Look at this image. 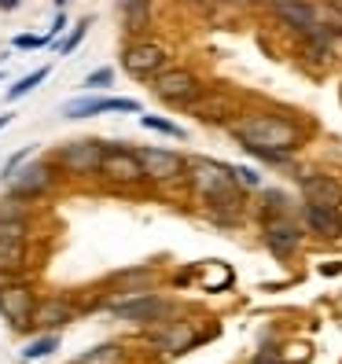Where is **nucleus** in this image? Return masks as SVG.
<instances>
[{"label":"nucleus","mask_w":342,"mask_h":364,"mask_svg":"<svg viewBox=\"0 0 342 364\" xmlns=\"http://www.w3.org/2000/svg\"><path fill=\"white\" fill-rule=\"evenodd\" d=\"M188 181L191 191L206 203L210 218L218 225H236L243 213V191L236 169L213 159H188Z\"/></svg>","instance_id":"obj_1"},{"label":"nucleus","mask_w":342,"mask_h":364,"mask_svg":"<svg viewBox=\"0 0 342 364\" xmlns=\"http://www.w3.org/2000/svg\"><path fill=\"white\" fill-rule=\"evenodd\" d=\"M232 136H236L247 151H284L294 155L302 147V125L284 118V114H272V111H250L232 118Z\"/></svg>","instance_id":"obj_2"},{"label":"nucleus","mask_w":342,"mask_h":364,"mask_svg":"<svg viewBox=\"0 0 342 364\" xmlns=\"http://www.w3.org/2000/svg\"><path fill=\"white\" fill-rule=\"evenodd\" d=\"M272 15L280 18L284 26H291L302 41H316V37H331V26L320 23V11L309 0H269Z\"/></svg>","instance_id":"obj_3"},{"label":"nucleus","mask_w":342,"mask_h":364,"mask_svg":"<svg viewBox=\"0 0 342 364\" xmlns=\"http://www.w3.org/2000/svg\"><path fill=\"white\" fill-rule=\"evenodd\" d=\"M33 313H37L33 287L23 280H11V276H0V316L11 328H26V324H33Z\"/></svg>","instance_id":"obj_4"},{"label":"nucleus","mask_w":342,"mask_h":364,"mask_svg":"<svg viewBox=\"0 0 342 364\" xmlns=\"http://www.w3.org/2000/svg\"><path fill=\"white\" fill-rule=\"evenodd\" d=\"M100 173L118 184V188H129V184H140L147 173H144V162H140V151L137 147H125V144H107V155H103V166Z\"/></svg>","instance_id":"obj_5"},{"label":"nucleus","mask_w":342,"mask_h":364,"mask_svg":"<svg viewBox=\"0 0 342 364\" xmlns=\"http://www.w3.org/2000/svg\"><path fill=\"white\" fill-rule=\"evenodd\" d=\"M151 92L169 107H191L203 96V85L191 70H162L159 77H151Z\"/></svg>","instance_id":"obj_6"},{"label":"nucleus","mask_w":342,"mask_h":364,"mask_svg":"<svg viewBox=\"0 0 342 364\" xmlns=\"http://www.w3.org/2000/svg\"><path fill=\"white\" fill-rule=\"evenodd\" d=\"M166 59H169V52H166L162 45H155V41H140V45L125 48L122 67H125V74H133L137 81H151V77L162 74Z\"/></svg>","instance_id":"obj_7"},{"label":"nucleus","mask_w":342,"mask_h":364,"mask_svg":"<svg viewBox=\"0 0 342 364\" xmlns=\"http://www.w3.org/2000/svg\"><path fill=\"white\" fill-rule=\"evenodd\" d=\"M103 155H107V144H100V140H74L67 147H59V166L70 169V173H78V177H89V173H100Z\"/></svg>","instance_id":"obj_8"},{"label":"nucleus","mask_w":342,"mask_h":364,"mask_svg":"<svg viewBox=\"0 0 342 364\" xmlns=\"http://www.w3.org/2000/svg\"><path fill=\"white\" fill-rule=\"evenodd\" d=\"M111 313L118 320H129V324H155V320H166L169 313H173V306L159 294H137V298H129V302H114Z\"/></svg>","instance_id":"obj_9"},{"label":"nucleus","mask_w":342,"mask_h":364,"mask_svg":"<svg viewBox=\"0 0 342 364\" xmlns=\"http://www.w3.org/2000/svg\"><path fill=\"white\" fill-rule=\"evenodd\" d=\"M111 111H125V114H137L140 103L129 96H81L63 103V114L67 118H96V114H111Z\"/></svg>","instance_id":"obj_10"},{"label":"nucleus","mask_w":342,"mask_h":364,"mask_svg":"<svg viewBox=\"0 0 342 364\" xmlns=\"http://www.w3.org/2000/svg\"><path fill=\"white\" fill-rule=\"evenodd\" d=\"M265 247L276 254V258H291V254L302 247V225H298L291 213L265 218Z\"/></svg>","instance_id":"obj_11"},{"label":"nucleus","mask_w":342,"mask_h":364,"mask_svg":"<svg viewBox=\"0 0 342 364\" xmlns=\"http://www.w3.org/2000/svg\"><path fill=\"white\" fill-rule=\"evenodd\" d=\"M137 151H140L147 181H173V177L188 173V159L177 151H166V147H137Z\"/></svg>","instance_id":"obj_12"},{"label":"nucleus","mask_w":342,"mask_h":364,"mask_svg":"<svg viewBox=\"0 0 342 364\" xmlns=\"http://www.w3.org/2000/svg\"><path fill=\"white\" fill-rule=\"evenodd\" d=\"M199 331L191 320H166V324L155 331V346L162 353H188V350H196L199 346Z\"/></svg>","instance_id":"obj_13"},{"label":"nucleus","mask_w":342,"mask_h":364,"mask_svg":"<svg viewBox=\"0 0 342 364\" xmlns=\"http://www.w3.org/2000/svg\"><path fill=\"white\" fill-rule=\"evenodd\" d=\"M298 188H302L306 203L342 210V181L338 177H331V173H306L302 181H298Z\"/></svg>","instance_id":"obj_14"},{"label":"nucleus","mask_w":342,"mask_h":364,"mask_svg":"<svg viewBox=\"0 0 342 364\" xmlns=\"http://www.w3.org/2000/svg\"><path fill=\"white\" fill-rule=\"evenodd\" d=\"M8 184H11V196L33 199V196H45V191L52 188V173H48V166L30 162L23 169H15V173H8Z\"/></svg>","instance_id":"obj_15"},{"label":"nucleus","mask_w":342,"mask_h":364,"mask_svg":"<svg viewBox=\"0 0 342 364\" xmlns=\"http://www.w3.org/2000/svg\"><path fill=\"white\" fill-rule=\"evenodd\" d=\"M302 218H306V228L316 232V235H324V240L342 235V210H335V206H313V203H306Z\"/></svg>","instance_id":"obj_16"},{"label":"nucleus","mask_w":342,"mask_h":364,"mask_svg":"<svg viewBox=\"0 0 342 364\" xmlns=\"http://www.w3.org/2000/svg\"><path fill=\"white\" fill-rule=\"evenodd\" d=\"M188 111L199 122H225L228 114H236V100H232L228 92H203Z\"/></svg>","instance_id":"obj_17"},{"label":"nucleus","mask_w":342,"mask_h":364,"mask_svg":"<svg viewBox=\"0 0 342 364\" xmlns=\"http://www.w3.org/2000/svg\"><path fill=\"white\" fill-rule=\"evenodd\" d=\"M67 320H74V306L63 302V298H45L37 302V313H33V328H45V331H55L63 328Z\"/></svg>","instance_id":"obj_18"},{"label":"nucleus","mask_w":342,"mask_h":364,"mask_svg":"<svg viewBox=\"0 0 342 364\" xmlns=\"http://www.w3.org/2000/svg\"><path fill=\"white\" fill-rule=\"evenodd\" d=\"M23 265H26L23 235H4V232H0V276H15Z\"/></svg>","instance_id":"obj_19"},{"label":"nucleus","mask_w":342,"mask_h":364,"mask_svg":"<svg viewBox=\"0 0 342 364\" xmlns=\"http://www.w3.org/2000/svg\"><path fill=\"white\" fill-rule=\"evenodd\" d=\"M122 346L118 342H103V346H96V350H89V353H81L78 357V364H122Z\"/></svg>","instance_id":"obj_20"},{"label":"nucleus","mask_w":342,"mask_h":364,"mask_svg":"<svg viewBox=\"0 0 342 364\" xmlns=\"http://www.w3.org/2000/svg\"><path fill=\"white\" fill-rule=\"evenodd\" d=\"M55 350H59V335H55V331H48V335H41V338L26 342L23 357H26V360H45V357H52Z\"/></svg>","instance_id":"obj_21"},{"label":"nucleus","mask_w":342,"mask_h":364,"mask_svg":"<svg viewBox=\"0 0 342 364\" xmlns=\"http://www.w3.org/2000/svg\"><path fill=\"white\" fill-rule=\"evenodd\" d=\"M48 74H52L48 67H37L33 74H26L23 81H15V85H11V89H8V100H23V96H26V92H33V89H37V85L45 81Z\"/></svg>","instance_id":"obj_22"},{"label":"nucleus","mask_w":342,"mask_h":364,"mask_svg":"<svg viewBox=\"0 0 342 364\" xmlns=\"http://www.w3.org/2000/svg\"><path fill=\"white\" fill-rule=\"evenodd\" d=\"M122 11H125L129 30H140L147 23V0H122Z\"/></svg>","instance_id":"obj_23"},{"label":"nucleus","mask_w":342,"mask_h":364,"mask_svg":"<svg viewBox=\"0 0 342 364\" xmlns=\"http://www.w3.org/2000/svg\"><path fill=\"white\" fill-rule=\"evenodd\" d=\"M140 125H144V129H155V133H166V136H177V140H184V129H181V125L166 122V118H155V114H140Z\"/></svg>","instance_id":"obj_24"},{"label":"nucleus","mask_w":342,"mask_h":364,"mask_svg":"<svg viewBox=\"0 0 342 364\" xmlns=\"http://www.w3.org/2000/svg\"><path fill=\"white\" fill-rule=\"evenodd\" d=\"M118 284H122V287H129V291H137L140 284H151V269H129V272H122V276H118Z\"/></svg>","instance_id":"obj_25"},{"label":"nucleus","mask_w":342,"mask_h":364,"mask_svg":"<svg viewBox=\"0 0 342 364\" xmlns=\"http://www.w3.org/2000/svg\"><path fill=\"white\" fill-rule=\"evenodd\" d=\"M287 213V196L284 191H265V218H280Z\"/></svg>","instance_id":"obj_26"},{"label":"nucleus","mask_w":342,"mask_h":364,"mask_svg":"<svg viewBox=\"0 0 342 364\" xmlns=\"http://www.w3.org/2000/svg\"><path fill=\"white\" fill-rule=\"evenodd\" d=\"M85 30H89V18H85V23H78L70 33H67V41H63V45H59V55H70L78 45H81V37H85Z\"/></svg>","instance_id":"obj_27"},{"label":"nucleus","mask_w":342,"mask_h":364,"mask_svg":"<svg viewBox=\"0 0 342 364\" xmlns=\"http://www.w3.org/2000/svg\"><path fill=\"white\" fill-rule=\"evenodd\" d=\"M114 81V70L111 67H103V70H92L89 77H85V85H89V89H107V85Z\"/></svg>","instance_id":"obj_28"},{"label":"nucleus","mask_w":342,"mask_h":364,"mask_svg":"<svg viewBox=\"0 0 342 364\" xmlns=\"http://www.w3.org/2000/svg\"><path fill=\"white\" fill-rule=\"evenodd\" d=\"M232 169H236V177H240V184H243V188H258V184H262L258 169H250V166H232Z\"/></svg>","instance_id":"obj_29"},{"label":"nucleus","mask_w":342,"mask_h":364,"mask_svg":"<svg viewBox=\"0 0 342 364\" xmlns=\"http://www.w3.org/2000/svg\"><path fill=\"white\" fill-rule=\"evenodd\" d=\"M52 37H33V33H18L15 37V48H41V45H48Z\"/></svg>","instance_id":"obj_30"},{"label":"nucleus","mask_w":342,"mask_h":364,"mask_svg":"<svg viewBox=\"0 0 342 364\" xmlns=\"http://www.w3.org/2000/svg\"><path fill=\"white\" fill-rule=\"evenodd\" d=\"M250 364H284V360H280V350H272V346H269V350H262L258 357H254Z\"/></svg>","instance_id":"obj_31"},{"label":"nucleus","mask_w":342,"mask_h":364,"mask_svg":"<svg viewBox=\"0 0 342 364\" xmlns=\"http://www.w3.org/2000/svg\"><path fill=\"white\" fill-rule=\"evenodd\" d=\"M63 30H67V15L59 11V15H55V23H52V30H48V37H59Z\"/></svg>","instance_id":"obj_32"},{"label":"nucleus","mask_w":342,"mask_h":364,"mask_svg":"<svg viewBox=\"0 0 342 364\" xmlns=\"http://www.w3.org/2000/svg\"><path fill=\"white\" fill-rule=\"evenodd\" d=\"M0 8H4V11H15V8H18V0H0Z\"/></svg>","instance_id":"obj_33"},{"label":"nucleus","mask_w":342,"mask_h":364,"mask_svg":"<svg viewBox=\"0 0 342 364\" xmlns=\"http://www.w3.org/2000/svg\"><path fill=\"white\" fill-rule=\"evenodd\" d=\"M11 122V114H0V129H4V125Z\"/></svg>","instance_id":"obj_34"},{"label":"nucleus","mask_w":342,"mask_h":364,"mask_svg":"<svg viewBox=\"0 0 342 364\" xmlns=\"http://www.w3.org/2000/svg\"><path fill=\"white\" fill-rule=\"evenodd\" d=\"M232 4H250V0H232Z\"/></svg>","instance_id":"obj_35"},{"label":"nucleus","mask_w":342,"mask_h":364,"mask_svg":"<svg viewBox=\"0 0 342 364\" xmlns=\"http://www.w3.org/2000/svg\"><path fill=\"white\" fill-rule=\"evenodd\" d=\"M63 4H67V0H55V8H63Z\"/></svg>","instance_id":"obj_36"},{"label":"nucleus","mask_w":342,"mask_h":364,"mask_svg":"<svg viewBox=\"0 0 342 364\" xmlns=\"http://www.w3.org/2000/svg\"><path fill=\"white\" fill-rule=\"evenodd\" d=\"M74 364H78V360H74Z\"/></svg>","instance_id":"obj_37"}]
</instances>
